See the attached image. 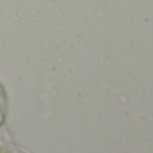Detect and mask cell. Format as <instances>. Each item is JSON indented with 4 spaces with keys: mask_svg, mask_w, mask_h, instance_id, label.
Masks as SVG:
<instances>
[{
    "mask_svg": "<svg viewBox=\"0 0 153 153\" xmlns=\"http://www.w3.org/2000/svg\"><path fill=\"white\" fill-rule=\"evenodd\" d=\"M3 123H4V111H3L1 104H0V127L3 126Z\"/></svg>",
    "mask_w": 153,
    "mask_h": 153,
    "instance_id": "6da1fadb",
    "label": "cell"
},
{
    "mask_svg": "<svg viewBox=\"0 0 153 153\" xmlns=\"http://www.w3.org/2000/svg\"><path fill=\"white\" fill-rule=\"evenodd\" d=\"M0 153H11V152H10L8 149H4V148L0 146Z\"/></svg>",
    "mask_w": 153,
    "mask_h": 153,
    "instance_id": "7a4b0ae2",
    "label": "cell"
}]
</instances>
